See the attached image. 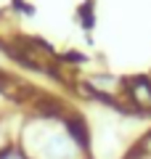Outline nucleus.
<instances>
[{
    "label": "nucleus",
    "instance_id": "3",
    "mask_svg": "<svg viewBox=\"0 0 151 159\" xmlns=\"http://www.w3.org/2000/svg\"><path fill=\"white\" fill-rule=\"evenodd\" d=\"M0 159H24V157H21L19 151H6V154H3Z\"/></svg>",
    "mask_w": 151,
    "mask_h": 159
},
{
    "label": "nucleus",
    "instance_id": "1",
    "mask_svg": "<svg viewBox=\"0 0 151 159\" xmlns=\"http://www.w3.org/2000/svg\"><path fill=\"white\" fill-rule=\"evenodd\" d=\"M88 88L93 93H98V96H106V98H119L127 90V85H122L117 77H90Z\"/></svg>",
    "mask_w": 151,
    "mask_h": 159
},
{
    "label": "nucleus",
    "instance_id": "2",
    "mask_svg": "<svg viewBox=\"0 0 151 159\" xmlns=\"http://www.w3.org/2000/svg\"><path fill=\"white\" fill-rule=\"evenodd\" d=\"M127 96H130V103H133V106L151 109V82L149 80H135V82H130Z\"/></svg>",
    "mask_w": 151,
    "mask_h": 159
}]
</instances>
